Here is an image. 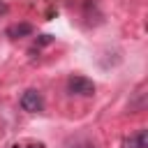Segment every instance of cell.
<instances>
[{"label": "cell", "instance_id": "3", "mask_svg": "<svg viewBox=\"0 0 148 148\" xmlns=\"http://www.w3.org/2000/svg\"><path fill=\"white\" fill-rule=\"evenodd\" d=\"M123 148H148V134H146V130H139L134 136L123 139Z\"/></svg>", "mask_w": 148, "mask_h": 148}, {"label": "cell", "instance_id": "4", "mask_svg": "<svg viewBox=\"0 0 148 148\" xmlns=\"http://www.w3.org/2000/svg\"><path fill=\"white\" fill-rule=\"evenodd\" d=\"M32 32V25L30 23H14L7 28V37H25Z\"/></svg>", "mask_w": 148, "mask_h": 148}, {"label": "cell", "instance_id": "2", "mask_svg": "<svg viewBox=\"0 0 148 148\" xmlns=\"http://www.w3.org/2000/svg\"><path fill=\"white\" fill-rule=\"evenodd\" d=\"M42 106H44V99H42V95H39L37 90H25V92L21 95V109H23V111H28V113H39Z\"/></svg>", "mask_w": 148, "mask_h": 148}, {"label": "cell", "instance_id": "1", "mask_svg": "<svg viewBox=\"0 0 148 148\" xmlns=\"http://www.w3.org/2000/svg\"><path fill=\"white\" fill-rule=\"evenodd\" d=\"M67 90H69L72 95L90 97V95H95V83H92L90 79H86V76L74 74V76H69V79H67Z\"/></svg>", "mask_w": 148, "mask_h": 148}]
</instances>
